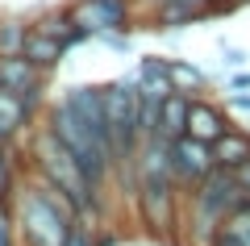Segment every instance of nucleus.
Returning <instances> with one entry per match:
<instances>
[{"mask_svg": "<svg viewBox=\"0 0 250 246\" xmlns=\"http://www.w3.org/2000/svg\"><path fill=\"white\" fill-rule=\"evenodd\" d=\"M17 246H62L75 225V204L42 176H29L13 196Z\"/></svg>", "mask_w": 250, "mask_h": 246, "instance_id": "f257e3e1", "label": "nucleus"}, {"mask_svg": "<svg viewBox=\"0 0 250 246\" xmlns=\"http://www.w3.org/2000/svg\"><path fill=\"white\" fill-rule=\"evenodd\" d=\"M184 201H188V213H184L188 242H192V246H208L217 229H221L242 204H250V196L238 188L233 171L213 167L196 188H188V192H184Z\"/></svg>", "mask_w": 250, "mask_h": 246, "instance_id": "f03ea898", "label": "nucleus"}, {"mask_svg": "<svg viewBox=\"0 0 250 246\" xmlns=\"http://www.w3.org/2000/svg\"><path fill=\"white\" fill-rule=\"evenodd\" d=\"M75 25L88 38H108V34H129L134 29V4L129 0H75L67 4Z\"/></svg>", "mask_w": 250, "mask_h": 246, "instance_id": "7ed1b4c3", "label": "nucleus"}, {"mask_svg": "<svg viewBox=\"0 0 250 246\" xmlns=\"http://www.w3.org/2000/svg\"><path fill=\"white\" fill-rule=\"evenodd\" d=\"M213 167L217 163H213V146H208V142L192 138V134H184V138L171 142V171H175V184L184 188V192L196 188Z\"/></svg>", "mask_w": 250, "mask_h": 246, "instance_id": "20e7f679", "label": "nucleus"}, {"mask_svg": "<svg viewBox=\"0 0 250 246\" xmlns=\"http://www.w3.org/2000/svg\"><path fill=\"white\" fill-rule=\"evenodd\" d=\"M46 71H38L34 63L25 59V54H4L0 59V88H9V92H17L21 100H25L29 109H42V96H46Z\"/></svg>", "mask_w": 250, "mask_h": 246, "instance_id": "39448f33", "label": "nucleus"}, {"mask_svg": "<svg viewBox=\"0 0 250 246\" xmlns=\"http://www.w3.org/2000/svg\"><path fill=\"white\" fill-rule=\"evenodd\" d=\"M229 125H233V121L225 117L221 105H213L208 96H192V105H188V134H192V138H200V142L213 146Z\"/></svg>", "mask_w": 250, "mask_h": 246, "instance_id": "423d86ee", "label": "nucleus"}, {"mask_svg": "<svg viewBox=\"0 0 250 246\" xmlns=\"http://www.w3.org/2000/svg\"><path fill=\"white\" fill-rule=\"evenodd\" d=\"M29 130H34V109H29L17 92L0 88V142L13 146V142H17L21 134H29Z\"/></svg>", "mask_w": 250, "mask_h": 246, "instance_id": "0eeeda50", "label": "nucleus"}, {"mask_svg": "<svg viewBox=\"0 0 250 246\" xmlns=\"http://www.w3.org/2000/svg\"><path fill=\"white\" fill-rule=\"evenodd\" d=\"M188 105H192V96H184V92H167V96L159 100V121H154V138L163 142H175L188 134Z\"/></svg>", "mask_w": 250, "mask_h": 246, "instance_id": "6e6552de", "label": "nucleus"}, {"mask_svg": "<svg viewBox=\"0 0 250 246\" xmlns=\"http://www.w3.org/2000/svg\"><path fill=\"white\" fill-rule=\"evenodd\" d=\"M29 25L42 29V34H50L54 42H62L67 50H75L80 42H88V34L75 25L71 9H46V13H38V17H29Z\"/></svg>", "mask_w": 250, "mask_h": 246, "instance_id": "1a4fd4ad", "label": "nucleus"}, {"mask_svg": "<svg viewBox=\"0 0 250 246\" xmlns=\"http://www.w3.org/2000/svg\"><path fill=\"white\" fill-rule=\"evenodd\" d=\"M21 54H25L29 63H34L38 71H46V75H50V71H59V63L67 59V46L62 42H54L50 34H42V29H34L29 25V34H25V42H21Z\"/></svg>", "mask_w": 250, "mask_h": 246, "instance_id": "9d476101", "label": "nucleus"}, {"mask_svg": "<svg viewBox=\"0 0 250 246\" xmlns=\"http://www.w3.org/2000/svg\"><path fill=\"white\" fill-rule=\"evenodd\" d=\"M138 96L142 100H163L171 88V75H167V59H159V54H142V63H138Z\"/></svg>", "mask_w": 250, "mask_h": 246, "instance_id": "9b49d317", "label": "nucleus"}, {"mask_svg": "<svg viewBox=\"0 0 250 246\" xmlns=\"http://www.w3.org/2000/svg\"><path fill=\"white\" fill-rule=\"evenodd\" d=\"M246 158H250V130L229 125V130L213 142V163H217V167H225V171H233V167H242Z\"/></svg>", "mask_w": 250, "mask_h": 246, "instance_id": "f8f14e48", "label": "nucleus"}, {"mask_svg": "<svg viewBox=\"0 0 250 246\" xmlns=\"http://www.w3.org/2000/svg\"><path fill=\"white\" fill-rule=\"evenodd\" d=\"M167 75H171V88L184 92V96H205L208 92V75L188 59H167Z\"/></svg>", "mask_w": 250, "mask_h": 246, "instance_id": "ddd939ff", "label": "nucleus"}, {"mask_svg": "<svg viewBox=\"0 0 250 246\" xmlns=\"http://www.w3.org/2000/svg\"><path fill=\"white\" fill-rule=\"evenodd\" d=\"M208 246H250V204H242V209L213 234Z\"/></svg>", "mask_w": 250, "mask_h": 246, "instance_id": "4468645a", "label": "nucleus"}, {"mask_svg": "<svg viewBox=\"0 0 250 246\" xmlns=\"http://www.w3.org/2000/svg\"><path fill=\"white\" fill-rule=\"evenodd\" d=\"M25 34H29L25 17H0V59H4V54H21Z\"/></svg>", "mask_w": 250, "mask_h": 246, "instance_id": "2eb2a0df", "label": "nucleus"}, {"mask_svg": "<svg viewBox=\"0 0 250 246\" xmlns=\"http://www.w3.org/2000/svg\"><path fill=\"white\" fill-rule=\"evenodd\" d=\"M13 192H17V176H13L9 146L0 142V204H13Z\"/></svg>", "mask_w": 250, "mask_h": 246, "instance_id": "dca6fc26", "label": "nucleus"}, {"mask_svg": "<svg viewBox=\"0 0 250 246\" xmlns=\"http://www.w3.org/2000/svg\"><path fill=\"white\" fill-rule=\"evenodd\" d=\"M96 234H100V229H88V225H80V221H75L62 246H96Z\"/></svg>", "mask_w": 250, "mask_h": 246, "instance_id": "f3484780", "label": "nucleus"}, {"mask_svg": "<svg viewBox=\"0 0 250 246\" xmlns=\"http://www.w3.org/2000/svg\"><path fill=\"white\" fill-rule=\"evenodd\" d=\"M246 59H250V54L242 50V46L221 42V67H233V71H238V67H246Z\"/></svg>", "mask_w": 250, "mask_h": 246, "instance_id": "a211bd4d", "label": "nucleus"}, {"mask_svg": "<svg viewBox=\"0 0 250 246\" xmlns=\"http://www.w3.org/2000/svg\"><path fill=\"white\" fill-rule=\"evenodd\" d=\"M225 109H233V113H250V88L246 92H225Z\"/></svg>", "mask_w": 250, "mask_h": 246, "instance_id": "6ab92c4d", "label": "nucleus"}, {"mask_svg": "<svg viewBox=\"0 0 250 246\" xmlns=\"http://www.w3.org/2000/svg\"><path fill=\"white\" fill-rule=\"evenodd\" d=\"M246 88H250V71H242V67L225 79V92H246Z\"/></svg>", "mask_w": 250, "mask_h": 246, "instance_id": "aec40b11", "label": "nucleus"}, {"mask_svg": "<svg viewBox=\"0 0 250 246\" xmlns=\"http://www.w3.org/2000/svg\"><path fill=\"white\" fill-rule=\"evenodd\" d=\"M233 179H238V188H242V192L250 196V158L242 163V167H233Z\"/></svg>", "mask_w": 250, "mask_h": 246, "instance_id": "412c9836", "label": "nucleus"}, {"mask_svg": "<svg viewBox=\"0 0 250 246\" xmlns=\"http://www.w3.org/2000/svg\"><path fill=\"white\" fill-rule=\"evenodd\" d=\"M208 9H213V17H225V13H233V0H208Z\"/></svg>", "mask_w": 250, "mask_h": 246, "instance_id": "4be33fe9", "label": "nucleus"}]
</instances>
